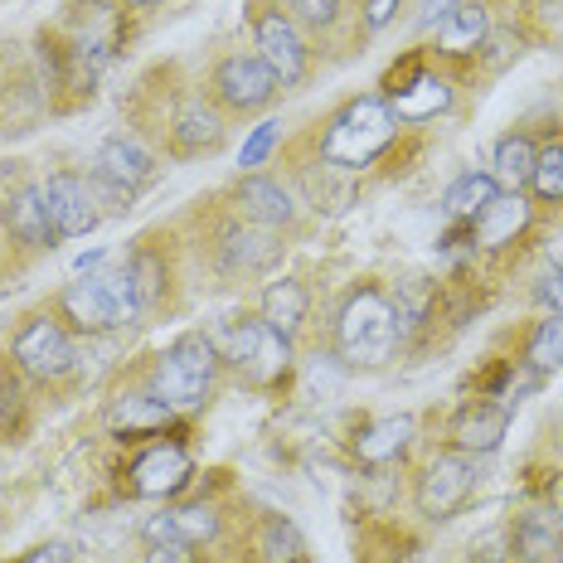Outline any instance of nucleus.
<instances>
[{"label":"nucleus","instance_id":"4","mask_svg":"<svg viewBox=\"0 0 563 563\" xmlns=\"http://www.w3.org/2000/svg\"><path fill=\"white\" fill-rule=\"evenodd\" d=\"M54 311L74 335H112V331H126V325L141 321L136 287H132L126 263L74 277L64 291H58Z\"/></svg>","mask_w":563,"mask_h":563},{"label":"nucleus","instance_id":"6","mask_svg":"<svg viewBox=\"0 0 563 563\" xmlns=\"http://www.w3.org/2000/svg\"><path fill=\"white\" fill-rule=\"evenodd\" d=\"M249 30H253L257 58L273 68L282 88H301V84H307V78H311V44H307V30L291 20L287 0H253Z\"/></svg>","mask_w":563,"mask_h":563},{"label":"nucleus","instance_id":"42","mask_svg":"<svg viewBox=\"0 0 563 563\" xmlns=\"http://www.w3.org/2000/svg\"><path fill=\"white\" fill-rule=\"evenodd\" d=\"M544 257H549V267H559V273H563V219L544 233Z\"/></svg>","mask_w":563,"mask_h":563},{"label":"nucleus","instance_id":"33","mask_svg":"<svg viewBox=\"0 0 563 563\" xmlns=\"http://www.w3.org/2000/svg\"><path fill=\"white\" fill-rule=\"evenodd\" d=\"M15 365H0V428H20V413H25V389H20Z\"/></svg>","mask_w":563,"mask_h":563},{"label":"nucleus","instance_id":"27","mask_svg":"<svg viewBox=\"0 0 563 563\" xmlns=\"http://www.w3.org/2000/svg\"><path fill=\"white\" fill-rule=\"evenodd\" d=\"M384 102L394 108L398 122H428V117H438L452 102V84L442 74H432V68H422L404 92H394V98H384Z\"/></svg>","mask_w":563,"mask_h":563},{"label":"nucleus","instance_id":"17","mask_svg":"<svg viewBox=\"0 0 563 563\" xmlns=\"http://www.w3.org/2000/svg\"><path fill=\"white\" fill-rule=\"evenodd\" d=\"M156 170H161L156 156H151L136 136H108L98 151H92V175H98L102 185H112V190H122V195L146 190V185L156 180Z\"/></svg>","mask_w":563,"mask_h":563},{"label":"nucleus","instance_id":"43","mask_svg":"<svg viewBox=\"0 0 563 563\" xmlns=\"http://www.w3.org/2000/svg\"><path fill=\"white\" fill-rule=\"evenodd\" d=\"M549 510H554V520L563 525V472H554V486H549V500H544Z\"/></svg>","mask_w":563,"mask_h":563},{"label":"nucleus","instance_id":"3","mask_svg":"<svg viewBox=\"0 0 563 563\" xmlns=\"http://www.w3.org/2000/svg\"><path fill=\"white\" fill-rule=\"evenodd\" d=\"M224 384V355H219L214 335H175L166 350L156 355V365L146 369V389L170 404L175 413H190V408H205L209 398Z\"/></svg>","mask_w":563,"mask_h":563},{"label":"nucleus","instance_id":"40","mask_svg":"<svg viewBox=\"0 0 563 563\" xmlns=\"http://www.w3.org/2000/svg\"><path fill=\"white\" fill-rule=\"evenodd\" d=\"M20 563H74V544H64V539H54V544H40L30 549Z\"/></svg>","mask_w":563,"mask_h":563},{"label":"nucleus","instance_id":"1","mask_svg":"<svg viewBox=\"0 0 563 563\" xmlns=\"http://www.w3.org/2000/svg\"><path fill=\"white\" fill-rule=\"evenodd\" d=\"M398 117L384 98H350L325 117L321 136H316V151H321V166L325 170H345L360 175L365 166L384 156V151L398 141Z\"/></svg>","mask_w":563,"mask_h":563},{"label":"nucleus","instance_id":"13","mask_svg":"<svg viewBox=\"0 0 563 563\" xmlns=\"http://www.w3.org/2000/svg\"><path fill=\"white\" fill-rule=\"evenodd\" d=\"M44 199H49V214H54V229L58 239H84V233H92L102 224V214H108V199H102L98 180L78 170H54L49 180H44Z\"/></svg>","mask_w":563,"mask_h":563},{"label":"nucleus","instance_id":"35","mask_svg":"<svg viewBox=\"0 0 563 563\" xmlns=\"http://www.w3.org/2000/svg\"><path fill=\"white\" fill-rule=\"evenodd\" d=\"M273 141H277V122H263L257 132L243 141V156H239V166H243V175L249 170H257L267 161V151H273Z\"/></svg>","mask_w":563,"mask_h":563},{"label":"nucleus","instance_id":"28","mask_svg":"<svg viewBox=\"0 0 563 563\" xmlns=\"http://www.w3.org/2000/svg\"><path fill=\"white\" fill-rule=\"evenodd\" d=\"M534 156H539V141L530 132H506L496 141V161H490V175H496L500 190L525 195L530 190V175H534Z\"/></svg>","mask_w":563,"mask_h":563},{"label":"nucleus","instance_id":"7","mask_svg":"<svg viewBox=\"0 0 563 563\" xmlns=\"http://www.w3.org/2000/svg\"><path fill=\"white\" fill-rule=\"evenodd\" d=\"M10 365L34 384H58L78 369V340L58 321V311H34L10 335Z\"/></svg>","mask_w":563,"mask_h":563},{"label":"nucleus","instance_id":"32","mask_svg":"<svg viewBox=\"0 0 563 563\" xmlns=\"http://www.w3.org/2000/svg\"><path fill=\"white\" fill-rule=\"evenodd\" d=\"M291 20H297L301 30L311 34H331L340 25V15H345V0H287Z\"/></svg>","mask_w":563,"mask_h":563},{"label":"nucleus","instance_id":"9","mask_svg":"<svg viewBox=\"0 0 563 563\" xmlns=\"http://www.w3.org/2000/svg\"><path fill=\"white\" fill-rule=\"evenodd\" d=\"M205 98L224 117H257L282 98V84L257 54H224L214 68H209Z\"/></svg>","mask_w":563,"mask_h":563},{"label":"nucleus","instance_id":"26","mask_svg":"<svg viewBox=\"0 0 563 563\" xmlns=\"http://www.w3.org/2000/svg\"><path fill=\"white\" fill-rule=\"evenodd\" d=\"M253 554H257V563H311L307 534H301L297 520H287V515H263V520H257Z\"/></svg>","mask_w":563,"mask_h":563},{"label":"nucleus","instance_id":"45","mask_svg":"<svg viewBox=\"0 0 563 563\" xmlns=\"http://www.w3.org/2000/svg\"><path fill=\"white\" fill-rule=\"evenodd\" d=\"M5 253H10V233L0 229V267H5Z\"/></svg>","mask_w":563,"mask_h":563},{"label":"nucleus","instance_id":"15","mask_svg":"<svg viewBox=\"0 0 563 563\" xmlns=\"http://www.w3.org/2000/svg\"><path fill=\"white\" fill-rule=\"evenodd\" d=\"M510 432V404L500 398H466L448 422V448L466 456H490Z\"/></svg>","mask_w":563,"mask_h":563},{"label":"nucleus","instance_id":"21","mask_svg":"<svg viewBox=\"0 0 563 563\" xmlns=\"http://www.w3.org/2000/svg\"><path fill=\"white\" fill-rule=\"evenodd\" d=\"M126 273H132V287H136V307H141V316L166 311L170 287H175V267H170L166 249H156V243L146 239L141 249L126 253Z\"/></svg>","mask_w":563,"mask_h":563},{"label":"nucleus","instance_id":"38","mask_svg":"<svg viewBox=\"0 0 563 563\" xmlns=\"http://www.w3.org/2000/svg\"><path fill=\"white\" fill-rule=\"evenodd\" d=\"M25 185H30V175H25V166H20V161H0V214H5L10 199L25 190Z\"/></svg>","mask_w":563,"mask_h":563},{"label":"nucleus","instance_id":"31","mask_svg":"<svg viewBox=\"0 0 563 563\" xmlns=\"http://www.w3.org/2000/svg\"><path fill=\"white\" fill-rule=\"evenodd\" d=\"M530 195L549 209H563V136H549L534 156V175H530Z\"/></svg>","mask_w":563,"mask_h":563},{"label":"nucleus","instance_id":"37","mask_svg":"<svg viewBox=\"0 0 563 563\" xmlns=\"http://www.w3.org/2000/svg\"><path fill=\"white\" fill-rule=\"evenodd\" d=\"M141 563H205V549L199 544H146V554H141Z\"/></svg>","mask_w":563,"mask_h":563},{"label":"nucleus","instance_id":"25","mask_svg":"<svg viewBox=\"0 0 563 563\" xmlns=\"http://www.w3.org/2000/svg\"><path fill=\"white\" fill-rule=\"evenodd\" d=\"M413 432H418L413 413L379 418V422H369L365 432H355V442H350V452H355L365 466H384V462H394V456H404V452H408V442H413Z\"/></svg>","mask_w":563,"mask_h":563},{"label":"nucleus","instance_id":"16","mask_svg":"<svg viewBox=\"0 0 563 563\" xmlns=\"http://www.w3.org/2000/svg\"><path fill=\"white\" fill-rule=\"evenodd\" d=\"M530 229H534V205H530L525 195H515V190H500V195L490 199V205L472 219V224H466L476 253H500V249H510V243H520Z\"/></svg>","mask_w":563,"mask_h":563},{"label":"nucleus","instance_id":"14","mask_svg":"<svg viewBox=\"0 0 563 563\" xmlns=\"http://www.w3.org/2000/svg\"><path fill=\"white\" fill-rule=\"evenodd\" d=\"M229 214L249 219V224H263V229H277V233H291L297 229V199L282 180L273 175H239L229 190Z\"/></svg>","mask_w":563,"mask_h":563},{"label":"nucleus","instance_id":"11","mask_svg":"<svg viewBox=\"0 0 563 563\" xmlns=\"http://www.w3.org/2000/svg\"><path fill=\"white\" fill-rule=\"evenodd\" d=\"M190 476H195L190 448L180 438H161V442H146L122 466V490L132 500H170L190 486Z\"/></svg>","mask_w":563,"mask_h":563},{"label":"nucleus","instance_id":"10","mask_svg":"<svg viewBox=\"0 0 563 563\" xmlns=\"http://www.w3.org/2000/svg\"><path fill=\"white\" fill-rule=\"evenodd\" d=\"M476 486H481V456H466V452L448 448V452H438L418 472V481H413V510L428 525H448L452 515L466 510V500L476 496Z\"/></svg>","mask_w":563,"mask_h":563},{"label":"nucleus","instance_id":"2","mask_svg":"<svg viewBox=\"0 0 563 563\" xmlns=\"http://www.w3.org/2000/svg\"><path fill=\"white\" fill-rule=\"evenodd\" d=\"M398 316H394V297L379 282H360L345 291L335 311V355L350 369H384L398 355Z\"/></svg>","mask_w":563,"mask_h":563},{"label":"nucleus","instance_id":"44","mask_svg":"<svg viewBox=\"0 0 563 563\" xmlns=\"http://www.w3.org/2000/svg\"><path fill=\"white\" fill-rule=\"evenodd\" d=\"M122 5H132V10H151V5H166V0H122Z\"/></svg>","mask_w":563,"mask_h":563},{"label":"nucleus","instance_id":"39","mask_svg":"<svg viewBox=\"0 0 563 563\" xmlns=\"http://www.w3.org/2000/svg\"><path fill=\"white\" fill-rule=\"evenodd\" d=\"M398 10H404V0H365V34L384 30L398 15Z\"/></svg>","mask_w":563,"mask_h":563},{"label":"nucleus","instance_id":"29","mask_svg":"<svg viewBox=\"0 0 563 563\" xmlns=\"http://www.w3.org/2000/svg\"><path fill=\"white\" fill-rule=\"evenodd\" d=\"M496 195H500L496 175H486V170H462V175H456V180L448 185V190H442V214H448L452 224H472V219H476Z\"/></svg>","mask_w":563,"mask_h":563},{"label":"nucleus","instance_id":"8","mask_svg":"<svg viewBox=\"0 0 563 563\" xmlns=\"http://www.w3.org/2000/svg\"><path fill=\"white\" fill-rule=\"evenodd\" d=\"M282 239H287V233L249 224V219L229 214V219H219L214 239H209V263H214L219 277H229V282L267 277L282 263V253H287V243H282Z\"/></svg>","mask_w":563,"mask_h":563},{"label":"nucleus","instance_id":"22","mask_svg":"<svg viewBox=\"0 0 563 563\" xmlns=\"http://www.w3.org/2000/svg\"><path fill=\"white\" fill-rule=\"evenodd\" d=\"M490 40V5L486 0H462L448 20L438 25V58H472Z\"/></svg>","mask_w":563,"mask_h":563},{"label":"nucleus","instance_id":"19","mask_svg":"<svg viewBox=\"0 0 563 563\" xmlns=\"http://www.w3.org/2000/svg\"><path fill=\"white\" fill-rule=\"evenodd\" d=\"M175 408L170 404H161L151 389H126V394H117L112 404H108V413H102V422H108V432L112 438H126V442H146V438H156V432H166L175 428Z\"/></svg>","mask_w":563,"mask_h":563},{"label":"nucleus","instance_id":"5","mask_svg":"<svg viewBox=\"0 0 563 563\" xmlns=\"http://www.w3.org/2000/svg\"><path fill=\"white\" fill-rule=\"evenodd\" d=\"M214 345H219V355H224V369L243 374V379L257 384V389L287 379L291 355H297L291 340L282 331H273L263 316H239V321H229L224 331H214Z\"/></svg>","mask_w":563,"mask_h":563},{"label":"nucleus","instance_id":"18","mask_svg":"<svg viewBox=\"0 0 563 563\" xmlns=\"http://www.w3.org/2000/svg\"><path fill=\"white\" fill-rule=\"evenodd\" d=\"M224 534V515L214 506H166L161 515H146L141 520V539L146 544H214Z\"/></svg>","mask_w":563,"mask_h":563},{"label":"nucleus","instance_id":"23","mask_svg":"<svg viewBox=\"0 0 563 563\" xmlns=\"http://www.w3.org/2000/svg\"><path fill=\"white\" fill-rule=\"evenodd\" d=\"M510 544L520 563H563V525L549 506H530L525 515H515Z\"/></svg>","mask_w":563,"mask_h":563},{"label":"nucleus","instance_id":"12","mask_svg":"<svg viewBox=\"0 0 563 563\" xmlns=\"http://www.w3.org/2000/svg\"><path fill=\"white\" fill-rule=\"evenodd\" d=\"M161 141H166V156H175V161L214 156V151L229 141V117L219 112L205 92H190V98H180L175 112L166 117Z\"/></svg>","mask_w":563,"mask_h":563},{"label":"nucleus","instance_id":"30","mask_svg":"<svg viewBox=\"0 0 563 563\" xmlns=\"http://www.w3.org/2000/svg\"><path fill=\"white\" fill-rule=\"evenodd\" d=\"M525 365H530L539 379L544 374H554V369H563V316H539V321L525 331Z\"/></svg>","mask_w":563,"mask_h":563},{"label":"nucleus","instance_id":"41","mask_svg":"<svg viewBox=\"0 0 563 563\" xmlns=\"http://www.w3.org/2000/svg\"><path fill=\"white\" fill-rule=\"evenodd\" d=\"M462 5V0H422V15H418V30H438L442 20L452 15V10Z\"/></svg>","mask_w":563,"mask_h":563},{"label":"nucleus","instance_id":"20","mask_svg":"<svg viewBox=\"0 0 563 563\" xmlns=\"http://www.w3.org/2000/svg\"><path fill=\"white\" fill-rule=\"evenodd\" d=\"M5 233L10 243H20L25 253H49L58 243V229H54V214H49V199H44V185H25L5 209Z\"/></svg>","mask_w":563,"mask_h":563},{"label":"nucleus","instance_id":"34","mask_svg":"<svg viewBox=\"0 0 563 563\" xmlns=\"http://www.w3.org/2000/svg\"><path fill=\"white\" fill-rule=\"evenodd\" d=\"M466 563H520V559H515V544H510V525H506V530L481 534L476 544L466 549Z\"/></svg>","mask_w":563,"mask_h":563},{"label":"nucleus","instance_id":"36","mask_svg":"<svg viewBox=\"0 0 563 563\" xmlns=\"http://www.w3.org/2000/svg\"><path fill=\"white\" fill-rule=\"evenodd\" d=\"M530 297L544 307L549 316H563V273L559 267H549L544 277H534V287H530Z\"/></svg>","mask_w":563,"mask_h":563},{"label":"nucleus","instance_id":"24","mask_svg":"<svg viewBox=\"0 0 563 563\" xmlns=\"http://www.w3.org/2000/svg\"><path fill=\"white\" fill-rule=\"evenodd\" d=\"M257 316H263V321L273 325V331H282L287 340H297V331L307 325V316H311V291H307V282H297V277L267 282L263 297H257Z\"/></svg>","mask_w":563,"mask_h":563}]
</instances>
